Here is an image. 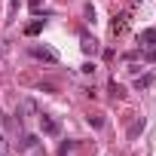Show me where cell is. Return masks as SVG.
<instances>
[{
    "mask_svg": "<svg viewBox=\"0 0 156 156\" xmlns=\"http://www.w3.org/2000/svg\"><path fill=\"white\" fill-rule=\"evenodd\" d=\"M43 25H46V19H34V22L25 28V34H28V37H37V34L43 31Z\"/></svg>",
    "mask_w": 156,
    "mask_h": 156,
    "instance_id": "cell-6",
    "label": "cell"
},
{
    "mask_svg": "<svg viewBox=\"0 0 156 156\" xmlns=\"http://www.w3.org/2000/svg\"><path fill=\"white\" fill-rule=\"evenodd\" d=\"M126 28H129V12H122V16H116V19H113V25H110V31H113V37H119V34H126Z\"/></svg>",
    "mask_w": 156,
    "mask_h": 156,
    "instance_id": "cell-2",
    "label": "cell"
},
{
    "mask_svg": "<svg viewBox=\"0 0 156 156\" xmlns=\"http://www.w3.org/2000/svg\"><path fill=\"white\" fill-rule=\"evenodd\" d=\"M110 95H113V98H122V95H126V92H122V86H119L116 80H110Z\"/></svg>",
    "mask_w": 156,
    "mask_h": 156,
    "instance_id": "cell-9",
    "label": "cell"
},
{
    "mask_svg": "<svg viewBox=\"0 0 156 156\" xmlns=\"http://www.w3.org/2000/svg\"><path fill=\"white\" fill-rule=\"evenodd\" d=\"M144 58H147V61H156V49H150V52H147Z\"/></svg>",
    "mask_w": 156,
    "mask_h": 156,
    "instance_id": "cell-12",
    "label": "cell"
},
{
    "mask_svg": "<svg viewBox=\"0 0 156 156\" xmlns=\"http://www.w3.org/2000/svg\"><path fill=\"white\" fill-rule=\"evenodd\" d=\"M31 55H34V58H40V61H49V64H55V61H58V52H55V49H49V46H31Z\"/></svg>",
    "mask_w": 156,
    "mask_h": 156,
    "instance_id": "cell-1",
    "label": "cell"
},
{
    "mask_svg": "<svg viewBox=\"0 0 156 156\" xmlns=\"http://www.w3.org/2000/svg\"><path fill=\"white\" fill-rule=\"evenodd\" d=\"M144 126H147V122H144V116H138V119L129 126V138H138V135L144 132Z\"/></svg>",
    "mask_w": 156,
    "mask_h": 156,
    "instance_id": "cell-7",
    "label": "cell"
},
{
    "mask_svg": "<svg viewBox=\"0 0 156 156\" xmlns=\"http://www.w3.org/2000/svg\"><path fill=\"white\" fill-rule=\"evenodd\" d=\"M28 3H31V9H34V12L40 9V0H28Z\"/></svg>",
    "mask_w": 156,
    "mask_h": 156,
    "instance_id": "cell-13",
    "label": "cell"
},
{
    "mask_svg": "<svg viewBox=\"0 0 156 156\" xmlns=\"http://www.w3.org/2000/svg\"><path fill=\"white\" fill-rule=\"evenodd\" d=\"M40 129H43L46 135H58V122H55L49 113H43V116H40Z\"/></svg>",
    "mask_w": 156,
    "mask_h": 156,
    "instance_id": "cell-4",
    "label": "cell"
},
{
    "mask_svg": "<svg viewBox=\"0 0 156 156\" xmlns=\"http://www.w3.org/2000/svg\"><path fill=\"white\" fill-rule=\"evenodd\" d=\"M80 49H83L86 55H95V52H98V40L89 37V34H83V37H80Z\"/></svg>",
    "mask_w": 156,
    "mask_h": 156,
    "instance_id": "cell-3",
    "label": "cell"
},
{
    "mask_svg": "<svg viewBox=\"0 0 156 156\" xmlns=\"http://www.w3.org/2000/svg\"><path fill=\"white\" fill-rule=\"evenodd\" d=\"M61 156H64V153H61Z\"/></svg>",
    "mask_w": 156,
    "mask_h": 156,
    "instance_id": "cell-14",
    "label": "cell"
},
{
    "mask_svg": "<svg viewBox=\"0 0 156 156\" xmlns=\"http://www.w3.org/2000/svg\"><path fill=\"white\" fill-rule=\"evenodd\" d=\"M138 43H141V46H147V49H153V46H156V28H147V31H141Z\"/></svg>",
    "mask_w": 156,
    "mask_h": 156,
    "instance_id": "cell-5",
    "label": "cell"
},
{
    "mask_svg": "<svg viewBox=\"0 0 156 156\" xmlns=\"http://www.w3.org/2000/svg\"><path fill=\"white\" fill-rule=\"evenodd\" d=\"M6 150H9V147H6V138L0 135V156H6Z\"/></svg>",
    "mask_w": 156,
    "mask_h": 156,
    "instance_id": "cell-11",
    "label": "cell"
},
{
    "mask_svg": "<svg viewBox=\"0 0 156 156\" xmlns=\"http://www.w3.org/2000/svg\"><path fill=\"white\" fill-rule=\"evenodd\" d=\"M150 86H153V73L138 76V80H135V89H138V92H144V89H150Z\"/></svg>",
    "mask_w": 156,
    "mask_h": 156,
    "instance_id": "cell-8",
    "label": "cell"
},
{
    "mask_svg": "<svg viewBox=\"0 0 156 156\" xmlns=\"http://www.w3.org/2000/svg\"><path fill=\"white\" fill-rule=\"evenodd\" d=\"M89 122H92L95 129H101V126H104V119H101V116H89Z\"/></svg>",
    "mask_w": 156,
    "mask_h": 156,
    "instance_id": "cell-10",
    "label": "cell"
}]
</instances>
